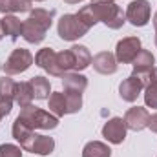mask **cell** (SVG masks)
<instances>
[{"instance_id":"6","label":"cell","mask_w":157,"mask_h":157,"mask_svg":"<svg viewBox=\"0 0 157 157\" xmlns=\"http://www.w3.org/2000/svg\"><path fill=\"white\" fill-rule=\"evenodd\" d=\"M141 39L139 37H124L115 46V59L121 64H132L137 53L141 51Z\"/></svg>"},{"instance_id":"29","label":"cell","mask_w":157,"mask_h":157,"mask_svg":"<svg viewBox=\"0 0 157 157\" xmlns=\"http://www.w3.org/2000/svg\"><path fill=\"white\" fill-rule=\"evenodd\" d=\"M0 157H22V148L17 144H0Z\"/></svg>"},{"instance_id":"39","label":"cell","mask_w":157,"mask_h":157,"mask_svg":"<svg viewBox=\"0 0 157 157\" xmlns=\"http://www.w3.org/2000/svg\"><path fill=\"white\" fill-rule=\"evenodd\" d=\"M0 68H2V66H0Z\"/></svg>"},{"instance_id":"8","label":"cell","mask_w":157,"mask_h":157,"mask_svg":"<svg viewBox=\"0 0 157 157\" xmlns=\"http://www.w3.org/2000/svg\"><path fill=\"white\" fill-rule=\"evenodd\" d=\"M126 124H124V119L121 117H112L110 121L104 122L102 126V137L112 143V144H121L124 139H126Z\"/></svg>"},{"instance_id":"38","label":"cell","mask_w":157,"mask_h":157,"mask_svg":"<svg viewBox=\"0 0 157 157\" xmlns=\"http://www.w3.org/2000/svg\"><path fill=\"white\" fill-rule=\"evenodd\" d=\"M2 117H4V115H2V112H0V121H2Z\"/></svg>"},{"instance_id":"34","label":"cell","mask_w":157,"mask_h":157,"mask_svg":"<svg viewBox=\"0 0 157 157\" xmlns=\"http://www.w3.org/2000/svg\"><path fill=\"white\" fill-rule=\"evenodd\" d=\"M2 37H4V28H2V20H0V40H2Z\"/></svg>"},{"instance_id":"19","label":"cell","mask_w":157,"mask_h":157,"mask_svg":"<svg viewBox=\"0 0 157 157\" xmlns=\"http://www.w3.org/2000/svg\"><path fill=\"white\" fill-rule=\"evenodd\" d=\"M48 108H49V112L55 115V117H64V115H68V108H66V97H64V93L62 91H55V93H51L49 95V99H48Z\"/></svg>"},{"instance_id":"37","label":"cell","mask_w":157,"mask_h":157,"mask_svg":"<svg viewBox=\"0 0 157 157\" xmlns=\"http://www.w3.org/2000/svg\"><path fill=\"white\" fill-rule=\"evenodd\" d=\"M155 46H157V31H155Z\"/></svg>"},{"instance_id":"4","label":"cell","mask_w":157,"mask_h":157,"mask_svg":"<svg viewBox=\"0 0 157 157\" xmlns=\"http://www.w3.org/2000/svg\"><path fill=\"white\" fill-rule=\"evenodd\" d=\"M33 60H35V57L31 55V51L29 49H26V48H17V49H13L11 51V55L7 57V60H6V64L2 66V70H4V73L6 75H20V73H24L26 70H29V66L33 64Z\"/></svg>"},{"instance_id":"20","label":"cell","mask_w":157,"mask_h":157,"mask_svg":"<svg viewBox=\"0 0 157 157\" xmlns=\"http://www.w3.org/2000/svg\"><path fill=\"white\" fill-rule=\"evenodd\" d=\"M0 20H2L4 35H7L11 40H17L22 35V22H20V18H17L15 15H6Z\"/></svg>"},{"instance_id":"28","label":"cell","mask_w":157,"mask_h":157,"mask_svg":"<svg viewBox=\"0 0 157 157\" xmlns=\"http://www.w3.org/2000/svg\"><path fill=\"white\" fill-rule=\"evenodd\" d=\"M144 102L148 108L157 110V80H146L144 84Z\"/></svg>"},{"instance_id":"27","label":"cell","mask_w":157,"mask_h":157,"mask_svg":"<svg viewBox=\"0 0 157 157\" xmlns=\"http://www.w3.org/2000/svg\"><path fill=\"white\" fill-rule=\"evenodd\" d=\"M57 64H59V70H60V75H64V73H68V71H73V55H71V51L70 49H66V51H60V53H57Z\"/></svg>"},{"instance_id":"1","label":"cell","mask_w":157,"mask_h":157,"mask_svg":"<svg viewBox=\"0 0 157 157\" xmlns=\"http://www.w3.org/2000/svg\"><path fill=\"white\" fill-rule=\"evenodd\" d=\"M77 17L88 28H93L97 22H102L110 29H121L126 22L122 7H119L113 2H91L90 6L78 9Z\"/></svg>"},{"instance_id":"12","label":"cell","mask_w":157,"mask_h":157,"mask_svg":"<svg viewBox=\"0 0 157 157\" xmlns=\"http://www.w3.org/2000/svg\"><path fill=\"white\" fill-rule=\"evenodd\" d=\"M154 64H155V57L152 55V51L141 49V51L137 53V57L133 59V62H132V66H133V73H132V75L143 78V82H144V78L148 77V73L155 68Z\"/></svg>"},{"instance_id":"15","label":"cell","mask_w":157,"mask_h":157,"mask_svg":"<svg viewBox=\"0 0 157 157\" xmlns=\"http://www.w3.org/2000/svg\"><path fill=\"white\" fill-rule=\"evenodd\" d=\"M93 70L101 75H113L117 71V59L110 51H101L91 59Z\"/></svg>"},{"instance_id":"36","label":"cell","mask_w":157,"mask_h":157,"mask_svg":"<svg viewBox=\"0 0 157 157\" xmlns=\"http://www.w3.org/2000/svg\"><path fill=\"white\" fill-rule=\"evenodd\" d=\"M31 2H44V0H31Z\"/></svg>"},{"instance_id":"16","label":"cell","mask_w":157,"mask_h":157,"mask_svg":"<svg viewBox=\"0 0 157 157\" xmlns=\"http://www.w3.org/2000/svg\"><path fill=\"white\" fill-rule=\"evenodd\" d=\"M62 86L64 91H78L82 93L88 88V78L78 71H68L62 75Z\"/></svg>"},{"instance_id":"26","label":"cell","mask_w":157,"mask_h":157,"mask_svg":"<svg viewBox=\"0 0 157 157\" xmlns=\"http://www.w3.org/2000/svg\"><path fill=\"white\" fill-rule=\"evenodd\" d=\"M68 113H78L82 108V93L78 91H64Z\"/></svg>"},{"instance_id":"35","label":"cell","mask_w":157,"mask_h":157,"mask_svg":"<svg viewBox=\"0 0 157 157\" xmlns=\"http://www.w3.org/2000/svg\"><path fill=\"white\" fill-rule=\"evenodd\" d=\"M91 2H115V0H91Z\"/></svg>"},{"instance_id":"14","label":"cell","mask_w":157,"mask_h":157,"mask_svg":"<svg viewBox=\"0 0 157 157\" xmlns=\"http://www.w3.org/2000/svg\"><path fill=\"white\" fill-rule=\"evenodd\" d=\"M46 33H48V29L42 24H39L35 18H31V17L22 22V35L20 37L26 42H29V44H40L46 39Z\"/></svg>"},{"instance_id":"18","label":"cell","mask_w":157,"mask_h":157,"mask_svg":"<svg viewBox=\"0 0 157 157\" xmlns=\"http://www.w3.org/2000/svg\"><path fill=\"white\" fill-rule=\"evenodd\" d=\"M33 88H31V84H29V80L28 82H17V86H15V102L20 106V108H24V106H29L31 102H33Z\"/></svg>"},{"instance_id":"13","label":"cell","mask_w":157,"mask_h":157,"mask_svg":"<svg viewBox=\"0 0 157 157\" xmlns=\"http://www.w3.org/2000/svg\"><path fill=\"white\" fill-rule=\"evenodd\" d=\"M35 64L42 68L44 71H48L53 77H62L59 64H57V51H53L51 48H42L39 49V53L35 55Z\"/></svg>"},{"instance_id":"25","label":"cell","mask_w":157,"mask_h":157,"mask_svg":"<svg viewBox=\"0 0 157 157\" xmlns=\"http://www.w3.org/2000/svg\"><path fill=\"white\" fill-rule=\"evenodd\" d=\"M29 17L35 18L39 24H42L46 29H49L51 24H53L55 9H42V7H37V9H31V11H29Z\"/></svg>"},{"instance_id":"21","label":"cell","mask_w":157,"mask_h":157,"mask_svg":"<svg viewBox=\"0 0 157 157\" xmlns=\"http://www.w3.org/2000/svg\"><path fill=\"white\" fill-rule=\"evenodd\" d=\"M29 84L33 88V97L37 101H46L49 99V91H51V86H49V80L42 75H37V77L29 78Z\"/></svg>"},{"instance_id":"33","label":"cell","mask_w":157,"mask_h":157,"mask_svg":"<svg viewBox=\"0 0 157 157\" xmlns=\"http://www.w3.org/2000/svg\"><path fill=\"white\" fill-rule=\"evenodd\" d=\"M152 22H154V28H155V31H157V13L154 15V20H152Z\"/></svg>"},{"instance_id":"7","label":"cell","mask_w":157,"mask_h":157,"mask_svg":"<svg viewBox=\"0 0 157 157\" xmlns=\"http://www.w3.org/2000/svg\"><path fill=\"white\" fill-rule=\"evenodd\" d=\"M11 132H13V137H15V141L20 144L22 150H26V152H31V150H33V144H35V141H37V137H39V133H35V130L28 128L20 119H17V121L13 122Z\"/></svg>"},{"instance_id":"10","label":"cell","mask_w":157,"mask_h":157,"mask_svg":"<svg viewBox=\"0 0 157 157\" xmlns=\"http://www.w3.org/2000/svg\"><path fill=\"white\" fill-rule=\"evenodd\" d=\"M15 86L17 82L9 75H4L0 78V112L4 117L11 113V108L15 102Z\"/></svg>"},{"instance_id":"3","label":"cell","mask_w":157,"mask_h":157,"mask_svg":"<svg viewBox=\"0 0 157 157\" xmlns=\"http://www.w3.org/2000/svg\"><path fill=\"white\" fill-rule=\"evenodd\" d=\"M90 31V28L77 17V13H68V15H62L59 24H57V33L62 40H68V42H73L78 40L80 37H84L86 33Z\"/></svg>"},{"instance_id":"17","label":"cell","mask_w":157,"mask_h":157,"mask_svg":"<svg viewBox=\"0 0 157 157\" xmlns=\"http://www.w3.org/2000/svg\"><path fill=\"white\" fill-rule=\"evenodd\" d=\"M70 51H71V55H73V71H82V70H86L90 64H91V53H90V49L86 48V46H71L70 48Z\"/></svg>"},{"instance_id":"30","label":"cell","mask_w":157,"mask_h":157,"mask_svg":"<svg viewBox=\"0 0 157 157\" xmlns=\"http://www.w3.org/2000/svg\"><path fill=\"white\" fill-rule=\"evenodd\" d=\"M148 128L154 132V133H157V113H154V115H150V122H148Z\"/></svg>"},{"instance_id":"2","label":"cell","mask_w":157,"mask_h":157,"mask_svg":"<svg viewBox=\"0 0 157 157\" xmlns=\"http://www.w3.org/2000/svg\"><path fill=\"white\" fill-rule=\"evenodd\" d=\"M17 119H20L31 130H55L59 126V117H55L51 112L40 110L33 104L20 108V113Z\"/></svg>"},{"instance_id":"24","label":"cell","mask_w":157,"mask_h":157,"mask_svg":"<svg viewBox=\"0 0 157 157\" xmlns=\"http://www.w3.org/2000/svg\"><path fill=\"white\" fill-rule=\"evenodd\" d=\"M53 150H55V141H53V137H48V135H39V137H37V141H35V144H33L31 154L49 155Z\"/></svg>"},{"instance_id":"32","label":"cell","mask_w":157,"mask_h":157,"mask_svg":"<svg viewBox=\"0 0 157 157\" xmlns=\"http://www.w3.org/2000/svg\"><path fill=\"white\" fill-rule=\"evenodd\" d=\"M64 2H66V4H71V6H73V4H78V2H82V0H64Z\"/></svg>"},{"instance_id":"22","label":"cell","mask_w":157,"mask_h":157,"mask_svg":"<svg viewBox=\"0 0 157 157\" xmlns=\"http://www.w3.org/2000/svg\"><path fill=\"white\" fill-rule=\"evenodd\" d=\"M31 11V0H0V13H26Z\"/></svg>"},{"instance_id":"11","label":"cell","mask_w":157,"mask_h":157,"mask_svg":"<svg viewBox=\"0 0 157 157\" xmlns=\"http://www.w3.org/2000/svg\"><path fill=\"white\" fill-rule=\"evenodd\" d=\"M144 90V82L143 78L135 77V75H130L128 78H124L121 84H119V95L122 101L126 102H135L137 97L143 93Z\"/></svg>"},{"instance_id":"31","label":"cell","mask_w":157,"mask_h":157,"mask_svg":"<svg viewBox=\"0 0 157 157\" xmlns=\"http://www.w3.org/2000/svg\"><path fill=\"white\" fill-rule=\"evenodd\" d=\"M146 80H157V68H154V70L148 73V77L144 78V84H146Z\"/></svg>"},{"instance_id":"5","label":"cell","mask_w":157,"mask_h":157,"mask_svg":"<svg viewBox=\"0 0 157 157\" xmlns=\"http://www.w3.org/2000/svg\"><path fill=\"white\" fill-rule=\"evenodd\" d=\"M126 20L135 26V28H143L150 22V15H152V6L148 0H133L128 4L126 11Z\"/></svg>"},{"instance_id":"9","label":"cell","mask_w":157,"mask_h":157,"mask_svg":"<svg viewBox=\"0 0 157 157\" xmlns=\"http://www.w3.org/2000/svg\"><path fill=\"white\" fill-rule=\"evenodd\" d=\"M148 122H150V113L143 106H133L124 113V124L132 132H141L148 128Z\"/></svg>"},{"instance_id":"23","label":"cell","mask_w":157,"mask_h":157,"mask_svg":"<svg viewBox=\"0 0 157 157\" xmlns=\"http://www.w3.org/2000/svg\"><path fill=\"white\" fill-rule=\"evenodd\" d=\"M82 157H112V148L101 141H90L82 148Z\"/></svg>"}]
</instances>
